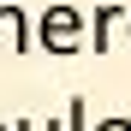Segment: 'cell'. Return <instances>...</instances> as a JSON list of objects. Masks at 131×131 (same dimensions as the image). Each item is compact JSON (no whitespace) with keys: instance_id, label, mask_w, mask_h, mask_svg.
<instances>
[{"instance_id":"1","label":"cell","mask_w":131,"mask_h":131,"mask_svg":"<svg viewBox=\"0 0 131 131\" xmlns=\"http://www.w3.org/2000/svg\"><path fill=\"white\" fill-rule=\"evenodd\" d=\"M36 48L42 54H78L83 48V12L78 6H48V12H42L36 18Z\"/></svg>"},{"instance_id":"4","label":"cell","mask_w":131,"mask_h":131,"mask_svg":"<svg viewBox=\"0 0 131 131\" xmlns=\"http://www.w3.org/2000/svg\"><path fill=\"white\" fill-rule=\"evenodd\" d=\"M60 131H90V101H83V95H72V101H66V119H60Z\"/></svg>"},{"instance_id":"5","label":"cell","mask_w":131,"mask_h":131,"mask_svg":"<svg viewBox=\"0 0 131 131\" xmlns=\"http://www.w3.org/2000/svg\"><path fill=\"white\" fill-rule=\"evenodd\" d=\"M12 131H60V125H54V119H18Z\"/></svg>"},{"instance_id":"2","label":"cell","mask_w":131,"mask_h":131,"mask_svg":"<svg viewBox=\"0 0 131 131\" xmlns=\"http://www.w3.org/2000/svg\"><path fill=\"white\" fill-rule=\"evenodd\" d=\"M36 48V24L24 6H0V54H30Z\"/></svg>"},{"instance_id":"7","label":"cell","mask_w":131,"mask_h":131,"mask_svg":"<svg viewBox=\"0 0 131 131\" xmlns=\"http://www.w3.org/2000/svg\"><path fill=\"white\" fill-rule=\"evenodd\" d=\"M125 42H131V6H125Z\"/></svg>"},{"instance_id":"8","label":"cell","mask_w":131,"mask_h":131,"mask_svg":"<svg viewBox=\"0 0 131 131\" xmlns=\"http://www.w3.org/2000/svg\"><path fill=\"white\" fill-rule=\"evenodd\" d=\"M0 131H12V125H0Z\"/></svg>"},{"instance_id":"6","label":"cell","mask_w":131,"mask_h":131,"mask_svg":"<svg viewBox=\"0 0 131 131\" xmlns=\"http://www.w3.org/2000/svg\"><path fill=\"white\" fill-rule=\"evenodd\" d=\"M90 131H131V119H119V113H113V119H101V125H90Z\"/></svg>"},{"instance_id":"3","label":"cell","mask_w":131,"mask_h":131,"mask_svg":"<svg viewBox=\"0 0 131 131\" xmlns=\"http://www.w3.org/2000/svg\"><path fill=\"white\" fill-rule=\"evenodd\" d=\"M125 24V6H95L83 18V42H90V54H107L113 48V30Z\"/></svg>"}]
</instances>
